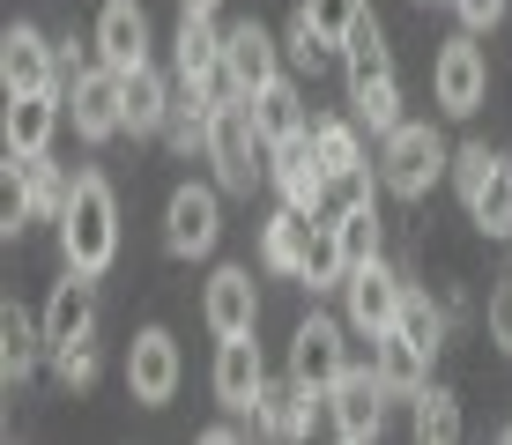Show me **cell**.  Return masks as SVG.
Listing matches in <instances>:
<instances>
[{"instance_id":"cell-1","label":"cell","mask_w":512,"mask_h":445,"mask_svg":"<svg viewBox=\"0 0 512 445\" xmlns=\"http://www.w3.org/2000/svg\"><path fill=\"white\" fill-rule=\"evenodd\" d=\"M60 253L67 267L82 275H104L119 253V201H112V178L104 171H82L75 193H67V216H60Z\"/></svg>"},{"instance_id":"cell-2","label":"cell","mask_w":512,"mask_h":445,"mask_svg":"<svg viewBox=\"0 0 512 445\" xmlns=\"http://www.w3.org/2000/svg\"><path fill=\"white\" fill-rule=\"evenodd\" d=\"M268 149L260 141V127H253V104L245 97H223L216 104V127H208V164H216V186L223 193H253V178H260V164L253 156Z\"/></svg>"},{"instance_id":"cell-3","label":"cell","mask_w":512,"mask_h":445,"mask_svg":"<svg viewBox=\"0 0 512 445\" xmlns=\"http://www.w3.org/2000/svg\"><path fill=\"white\" fill-rule=\"evenodd\" d=\"M453 156H446V141H438L431 127H409V119H401L394 134H386V149H379V178H386V193H394V201H423V193H431V178L446 171Z\"/></svg>"},{"instance_id":"cell-4","label":"cell","mask_w":512,"mask_h":445,"mask_svg":"<svg viewBox=\"0 0 512 445\" xmlns=\"http://www.w3.org/2000/svg\"><path fill=\"white\" fill-rule=\"evenodd\" d=\"M67 112H75V134L82 141H112L127 134V75L119 67H82L75 89H67Z\"/></svg>"},{"instance_id":"cell-5","label":"cell","mask_w":512,"mask_h":445,"mask_svg":"<svg viewBox=\"0 0 512 445\" xmlns=\"http://www.w3.org/2000/svg\"><path fill=\"white\" fill-rule=\"evenodd\" d=\"M216 238H223V186H179L164 208V245L179 260H201L216 253Z\"/></svg>"},{"instance_id":"cell-6","label":"cell","mask_w":512,"mask_h":445,"mask_svg":"<svg viewBox=\"0 0 512 445\" xmlns=\"http://www.w3.org/2000/svg\"><path fill=\"white\" fill-rule=\"evenodd\" d=\"M327 416H334V438H349V445L379 438V416H386L379 364H349L342 379H334V394H327Z\"/></svg>"},{"instance_id":"cell-7","label":"cell","mask_w":512,"mask_h":445,"mask_svg":"<svg viewBox=\"0 0 512 445\" xmlns=\"http://www.w3.org/2000/svg\"><path fill=\"white\" fill-rule=\"evenodd\" d=\"M342 371H349V342H342V327H334V319H320V312H312L305 319V327H297L290 334V379L297 386H312V394H334V379H342Z\"/></svg>"},{"instance_id":"cell-8","label":"cell","mask_w":512,"mask_h":445,"mask_svg":"<svg viewBox=\"0 0 512 445\" xmlns=\"http://www.w3.org/2000/svg\"><path fill=\"white\" fill-rule=\"evenodd\" d=\"M268 178H275V193L290 208H312V216L327 208V164H320V149H312V127L268 149Z\"/></svg>"},{"instance_id":"cell-9","label":"cell","mask_w":512,"mask_h":445,"mask_svg":"<svg viewBox=\"0 0 512 445\" xmlns=\"http://www.w3.org/2000/svg\"><path fill=\"white\" fill-rule=\"evenodd\" d=\"M275 75H282V45L253 23V15L223 30V82H231L238 97H260V89H268Z\"/></svg>"},{"instance_id":"cell-10","label":"cell","mask_w":512,"mask_h":445,"mask_svg":"<svg viewBox=\"0 0 512 445\" xmlns=\"http://www.w3.org/2000/svg\"><path fill=\"white\" fill-rule=\"evenodd\" d=\"M431 89H438V112H453V119L483 112V89H490L483 45H475V38H453L446 52H438V67H431Z\"/></svg>"},{"instance_id":"cell-11","label":"cell","mask_w":512,"mask_h":445,"mask_svg":"<svg viewBox=\"0 0 512 445\" xmlns=\"http://www.w3.org/2000/svg\"><path fill=\"white\" fill-rule=\"evenodd\" d=\"M127 386H134L141 408H164L179 394V342H171L164 327H141L127 342Z\"/></svg>"},{"instance_id":"cell-12","label":"cell","mask_w":512,"mask_h":445,"mask_svg":"<svg viewBox=\"0 0 512 445\" xmlns=\"http://www.w3.org/2000/svg\"><path fill=\"white\" fill-rule=\"evenodd\" d=\"M90 327H97V275L67 267V282H52V297H45V356L90 342Z\"/></svg>"},{"instance_id":"cell-13","label":"cell","mask_w":512,"mask_h":445,"mask_svg":"<svg viewBox=\"0 0 512 445\" xmlns=\"http://www.w3.org/2000/svg\"><path fill=\"white\" fill-rule=\"evenodd\" d=\"M349 327H364V334H386L401 319V297H409V282L394 275L386 260H364V267H349Z\"/></svg>"},{"instance_id":"cell-14","label":"cell","mask_w":512,"mask_h":445,"mask_svg":"<svg viewBox=\"0 0 512 445\" xmlns=\"http://www.w3.org/2000/svg\"><path fill=\"white\" fill-rule=\"evenodd\" d=\"M0 82H8V97L60 89V45H45V30H30V23H8V38H0Z\"/></svg>"},{"instance_id":"cell-15","label":"cell","mask_w":512,"mask_h":445,"mask_svg":"<svg viewBox=\"0 0 512 445\" xmlns=\"http://www.w3.org/2000/svg\"><path fill=\"white\" fill-rule=\"evenodd\" d=\"M260 386H268L260 342H253V334H223V349H216V401L231 408V416H253Z\"/></svg>"},{"instance_id":"cell-16","label":"cell","mask_w":512,"mask_h":445,"mask_svg":"<svg viewBox=\"0 0 512 445\" xmlns=\"http://www.w3.org/2000/svg\"><path fill=\"white\" fill-rule=\"evenodd\" d=\"M97 60L119 67V75H134L149 60V15H141V0H104L97 8Z\"/></svg>"},{"instance_id":"cell-17","label":"cell","mask_w":512,"mask_h":445,"mask_svg":"<svg viewBox=\"0 0 512 445\" xmlns=\"http://www.w3.org/2000/svg\"><path fill=\"white\" fill-rule=\"evenodd\" d=\"M60 112H67L60 89H23V97H8V149L15 156H45L52 134H60Z\"/></svg>"},{"instance_id":"cell-18","label":"cell","mask_w":512,"mask_h":445,"mask_svg":"<svg viewBox=\"0 0 512 445\" xmlns=\"http://www.w3.org/2000/svg\"><path fill=\"white\" fill-rule=\"evenodd\" d=\"M201 312H208V327H216V342H223V334H253V319H260L253 275H245V267H216V275H208Z\"/></svg>"},{"instance_id":"cell-19","label":"cell","mask_w":512,"mask_h":445,"mask_svg":"<svg viewBox=\"0 0 512 445\" xmlns=\"http://www.w3.org/2000/svg\"><path fill=\"white\" fill-rule=\"evenodd\" d=\"M312 386H297V379H268L260 386V401H253V431H268V438H305L312 431Z\"/></svg>"},{"instance_id":"cell-20","label":"cell","mask_w":512,"mask_h":445,"mask_svg":"<svg viewBox=\"0 0 512 445\" xmlns=\"http://www.w3.org/2000/svg\"><path fill=\"white\" fill-rule=\"evenodd\" d=\"M171 67H179V82H216L223 75V30H216V15H179Z\"/></svg>"},{"instance_id":"cell-21","label":"cell","mask_w":512,"mask_h":445,"mask_svg":"<svg viewBox=\"0 0 512 445\" xmlns=\"http://www.w3.org/2000/svg\"><path fill=\"white\" fill-rule=\"evenodd\" d=\"M38 349H45V319H30L23 305H8V312H0V386H8V394L38 371Z\"/></svg>"},{"instance_id":"cell-22","label":"cell","mask_w":512,"mask_h":445,"mask_svg":"<svg viewBox=\"0 0 512 445\" xmlns=\"http://www.w3.org/2000/svg\"><path fill=\"white\" fill-rule=\"evenodd\" d=\"M245 104H253V127H260V141H268V149L312 127V119H305V97H297V82H290V75H275L268 89H260V97H245Z\"/></svg>"},{"instance_id":"cell-23","label":"cell","mask_w":512,"mask_h":445,"mask_svg":"<svg viewBox=\"0 0 512 445\" xmlns=\"http://www.w3.org/2000/svg\"><path fill=\"white\" fill-rule=\"evenodd\" d=\"M372 364H379L386 394H401V401H416L423 386H431V379H423V371H431V356H423L416 342H401L394 327H386V334H372Z\"/></svg>"},{"instance_id":"cell-24","label":"cell","mask_w":512,"mask_h":445,"mask_svg":"<svg viewBox=\"0 0 512 445\" xmlns=\"http://www.w3.org/2000/svg\"><path fill=\"white\" fill-rule=\"evenodd\" d=\"M312 230H320V216H312V208H290V201H282V216H268V238H260V253H268L275 275H297V267H305Z\"/></svg>"},{"instance_id":"cell-25","label":"cell","mask_w":512,"mask_h":445,"mask_svg":"<svg viewBox=\"0 0 512 445\" xmlns=\"http://www.w3.org/2000/svg\"><path fill=\"white\" fill-rule=\"evenodd\" d=\"M8 164L23 171V193H30V223H60V216H67V193H75V186H67V171L52 164V156H15V149H8Z\"/></svg>"},{"instance_id":"cell-26","label":"cell","mask_w":512,"mask_h":445,"mask_svg":"<svg viewBox=\"0 0 512 445\" xmlns=\"http://www.w3.org/2000/svg\"><path fill=\"white\" fill-rule=\"evenodd\" d=\"M342 75H349V89H372V82L394 75V52H386L379 15H364V23L349 30V45H342Z\"/></svg>"},{"instance_id":"cell-27","label":"cell","mask_w":512,"mask_h":445,"mask_svg":"<svg viewBox=\"0 0 512 445\" xmlns=\"http://www.w3.org/2000/svg\"><path fill=\"white\" fill-rule=\"evenodd\" d=\"M171 97H179V89H171V82L156 75L149 60H141L134 75H127V134H164V119H171Z\"/></svg>"},{"instance_id":"cell-28","label":"cell","mask_w":512,"mask_h":445,"mask_svg":"<svg viewBox=\"0 0 512 445\" xmlns=\"http://www.w3.org/2000/svg\"><path fill=\"white\" fill-rule=\"evenodd\" d=\"M468 216H475V230H483V238H512V156H498V164H490V178L468 193Z\"/></svg>"},{"instance_id":"cell-29","label":"cell","mask_w":512,"mask_h":445,"mask_svg":"<svg viewBox=\"0 0 512 445\" xmlns=\"http://www.w3.org/2000/svg\"><path fill=\"white\" fill-rule=\"evenodd\" d=\"M297 282H305V290H342V282H349L342 238H334L327 216H320V230H312V253H305V267H297Z\"/></svg>"},{"instance_id":"cell-30","label":"cell","mask_w":512,"mask_h":445,"mask_svg":"<svg viewBox=\"0 0 512 445\" xmlns=\"http://www.w3.org/2000/svg\"><path fill=\"white\" fill-rule=\"evenodd\" d=\"M312 149H320L327 178H342V171H364V149H357V119H312Z\"/></svg>"},{"instance_id":"cell-31","label":"cell","mask_w":512,"mask_h":445,"mask_svg":"<svg viewBox=\"0 0 512 445\" xmlns=\"http://www.w3.org/2000/svg\"><path fill=\"white\" fill-rule=\"evenodd\" d=\"M394 334H401V342H416L423 356H438V349H446V312H438L423 290H409V297H401V319H394Z\"/></svg>"},{"instance_id":"cell-32","label":"cell","mask_w":512,"mask_h":445,"mask_svg":"<svg viewBox=\"0 0 512 445\" xmlns=\"http://www.w3.org/2000/svg\"><path fill=\"white\" fill-rule=\"evenodd\" d=\"M416 438L423 445H453L461 438V401H453L446 386H423L416 394Z\"/></svg>"},{"instance_id":"cell-33","label":"cell","mask_w":512,"mask_h":445,"mask_svg":"<svg viewBox=\"0 0 512 445\" xmlns=\"http://www.w3.org/2000/svg\"><path fill=\"white\" fill-rule=\"evenodd\" d=\"M349 112H357V127H372L386 141V134L401 127V89H394V75L372 82V89H349Z\"/></svg>"},{"instance_id":"cell-34","label":"cell","mask_w":512,"mask_h":445,"mask_svg":"<svg viewBox=\"0 0 512 445\" xmlns=\"http://www.w3.org/2000/svg\"><path fill=\"white\" fill-rule=\"evenodd\" d=\"M334 238H342V260L349 267L379 260V208L364 201V208H349V216H334Z\"/></svg>"},{"instance_id":"cell-35","label":"cell","mask_w":512,"mask_h":445,"mask_svg":"<svg viewBox=\"0 0 512 445\" xmlns=\"http://www.w3.org/2000/svg\"><path fill=\"white\" fill-rule=\"evenodd\" d=\"M305 15L320 23V38H327L334 52H342V45H349V30H357L372 8H364V0H305Z\"/></svg>"},{"instance_id":"cell-36","label":"cell","mask_w":512,"mask_h":445,"mask_svg":"<svg viewBox=\"0 0 512 445\" xmlns=\"http://www.w3.org/2000/svg\"><path fill=\"white\" fill-rule=\"evenodd\" d=\"M364 201H372V164H364V171H342V178H327V208H320V216L334 223V216H349V208H364Z\"/></svg>"},{"instance_id":"cell-37","label":"cell","mask_w":512,"mask_h":445,"mask_svg":"<svg viewBox=\"0 0 512 445\" xmlns=\"http://www.w3.org/2000/svg\"><path fill=\"white\" fill-rule=\"evenodd\" d=\"M490 164H498V149H490V141H468V149H453V186H461V201L490 178Z\"/></svg>"},{"instance_id":"cell-38","label":"cell","mask_w":512,"mask_h":445,"mask_svg":"<svg viewBox=\"0 0 512 445\" xmlns=\"http://www.w3.org/2000/svg\"><path fill=\"white\" fill-rule=\"evenodd\" d=\"M282 52H290V60H297V67H320V60H327V52H334V45L320 38V23H312V15H305V8H297V23H290V38H282Z\"/></svg>"},{"instance_id":"cell-39","label":"cell","mask_w":512,"mask_h":445,"mask_svg":"<svg viewBox=\"0 0 512 445\" xmlns=\"http://www.w3.org/2000/svg\"><path fill=\"white\" fill-rule=\"evenodd\" d=\"M52 371H60V386H97V349L90 342H75V349H52Z\"/></svg>"},{"instance_id":"cell-40","label":"cell","mask_w":512,"mask_h":445,"mask_svg":"<svg viewBox=\"0 0 512 445\" xmlns=\"http://www.w3.org/2000/svg\"><path fill=\"white\" fill-rule=\"evenodd\" d=\"M490 342L512 356V282H505V290H490Z\"/></svg>"},{"instance_id":"cell-41","label":"cell","mask_w":512,"mask_h":445,"mask_svg":"<svg viewBox=\"0 0 512 445\" xmlns=\"http://www.w3.org/2000/svg\"><path fill=\"white\" fill-rule=\"evenodd\" d=\"M453 8H461V23H468V30H490V23L505 15V0H453Z\"/></svg>"},{"instance_id":"cell-42","label":"cell","mask_w":512,"mask_h":445,"mask_svg":"<svg viewBox=\"0 0 512 445\" xmlns=\"http://www.w3.org/2000/svg\"><path fill=\"white\" fill-rule=\"evenodd\" d=\"M179 8H186V15H216L223 0H179Z\"/></svg>"}]
</instances>
